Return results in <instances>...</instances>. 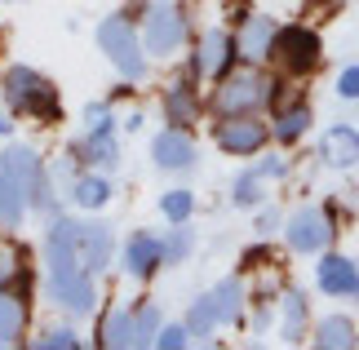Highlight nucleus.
<instances>
[{
	"mask_svg": "<svg viewBox=\"0 0 359 350\" xmlns=\"http://www.w3.org/2000/svg\"><path fill=\"white\" fill-rule=\"evenodd\" d=\"M45 288L49 302L72 319L93 315V306H98L93 275L80 266V222L67 213H53L45 227Z\"/></svg>",
	"mask_w": 359,
	"mask_h": 350,
	"instance_id": "1",
	"label": "nucleus"
},
{
	"mask_svg": "<svg viewBox=\"0 0 359 350\" xmlns=\"http://www.w3.org/2000/svg\"><path fill=\"white\" fill-rule=\"evenodd\" d=\"M0 93H5V107L13 116H27V120H40V124H58L62 120V93L49 76H40L36 67L27 62H13L5 67L0 76Z\"/></svg>",
	"mask_w": 359,
	"mask_h": 350,
	"instance_id": "2",
	"label": "nucleus"
},
{
	"mask_svg": "<svg viewBox=\"0 0 359 350\" xmlns=\"http://www.w3.org/2000/svg\"><path fill=\"white\" fill-rule=\"evenodd\" d=\"M0 164H5L9 182L18 187V195L27 200V213H40V217L58 213V187H53V177H49V169H45V160H40L36 147L9 142V151L0 156Z\"/></svg>",
	"mask_w": 359,
	"mask_h": 350,
	"instance_id": "3",
	"label": "nucleus"
},
{
	"mask_svg": "<svg viewBox=\"0 0 359 350\" xmlns=\"http://www.w3.org/2000/svg\"><path fill=\"white\" fill-rule=\"evenodd\" d=\"M98 49L107 53V62L120 72V80H129V85L147 80L151 53L142 49V32L133 27L129 13H111V18L98 22Z\"/></svg>",
	"mask_w": 359,
	"mask_h": 350,
	"instance_id": "4",
	"label": "nucleus"
},
{
	"mask_svg": "<svg viewBox=\"0 0 359 350\" xmlns=\"http://www.w3.org/2000/svg\"><path fill=\"white\" fill-rule=\"evenodd\" d=\"M271 62L280 67L288 80H306L315 67L324 62V40L315 27L306 22H293V27H280L271 40Z\"/></svg>",
	"mask_w": 359,
	"mask_h": 350,
	"instance_id": "5",
	"label": "nucleus"
},
{
	"mask_svg": "<svg viewBox=\"0 0 359 350\" xmlns=\"http://www.w3.org/2000/svg\"><path fill=\"white\" fill-rule=\"evenodd\" d=\"M213 97L209 107L217 111V116H248V111H262L271 97V80L257 72V67H231V72L222 80H213Z\"/></svg>",
	"mask_w": 359,
	"mask_h": 350,
	"instance_id": "6",
	"label": "nucleus"
},
{
	"mask_svg": "<svg viewBox=\"0 0 359 350\" xmlns=\"http://www.w3.org/2000/svg\"><path fill=\"white\" fill-rule=\"evenodd\" d=\"M137 32H142V49L151 58H173V53L187 45V32H191L187 5H177V0H156V5H147Z\"/></svg>",
	"mask_w": 359,
	"mask_h": 350,
	"instance_id": "7",
	"label": "nucleus"
},
{
	"mask_svg": "<svg viewBox=\"0 0 359 350\" xmlns=\"http://www.w3.org/2000/svg\"><path fill=\"white\" fill-rule=\"evenodd\" d=\"M213 142H217V151H226L236 160L262 156V147L271 142V120H262L257 111H248V116H217Z\"/></svg>",
	"mask_w": 359,
	"mask_h": 350,
	"instance_id": "8",
	"label": "nucleus"
},
{
	"mask_svg": "<svg viewBox=\"0 0 359 350\" xmlns=\"http://www.w3.org/2000/svg\"><path fill=\"white\" fill-rule=\"evenodd\" d=\"M236 62H240L236 32H226V27H209V32L196 40V53H191V67H187V72L196 76V80H222Z\"/></svg>",
	"mask_w": 359,
	"mask_h": 350,
	"instance_id": "9",
	"label": "nucleus"
},
{
	"mask_svg": "<svg viewBox=\"0 0 359 350\" xmlns=\"http://www.w3.org/2000/svg\"><path fill=\"white\" fill-rule=\"evenodd\" d=\"M284 240H288V248H293V253H302V257L324 253V248L333 244V217H328L324 208L306 204V208H297V213H288Z\"/></svg>",
	"mask_w": 359,
	"mask_h": 350,
	"instance_id": "10",
	"label": "nucleus"
},
{
	"mask_svg": "<svg viewBox=\"0 0 359 350\" xmlns=\"http://www.w3.org/2000/svg\"><path fill=\"white\" fill-rule=\"evenodd\" d=\"M151 160H156V169L164 173H191L196 169V160H200V151H196V137H191L187 129H160L156 137H151Z\"/></svg>",
	"mask_w": 359,
	"mask_h": 350,
	"instance_id": "11",
	"label": "nucleus"
},
{
	"mask_svg": "<svg viewBox=\"0 0 359 350\" xmlns=\"http://www.w3.org/2000/svg\"><path fill=\"white\" fill-rule=\"evenodd\" d=\"M72 156L85 164V169L116 173L120 169V137H116V129H85L72 142Z\"/></svg>",
	"mask_w": 359,
	"mask_h": 350,
	"instance_id": "12",
	"label": "nucleus"
},
{
	"mask_svg": "<svg viewBox=\"0 0 359 350\" xmlns=\"http://www.w3.org/2000/svg\"><path fill=\"white\" fill-rule=\"evenodd\" d=\"M275 32H280V22H275L271 13H248V18H240V32H236L240 62H248V67H262V62H266Z\"/></svg>",
	"mask_w": 359,
	"mask_h": 350,
	"instance_id": "13",
	"label": "nucleus"
},
{
	"mask_svg": "<svg viewBox=\"0 0 359 350\" xmlns=\"http://www.w3.org/2000/svg\"><path fill=\"white\" fill-rule=\"evenodd\" d=\"M120 266H124V275H129V279H151V275L164 266V244H160V235L133 231L129 240H124V248H120Z\"/></svg>",
	"mask_w": 359,
	"mask_h": 350,
	"instance_id": "14",
	"label": "nucleus"
},
{
	"mask_svg": "<svg viewBox=\"0 0 359 350\" xmlns=\"http://www.w3.org/2000/svg\"><path fill=\"white\" fill-rule=\"evenodd\" d=\"M160 111H164V124H173V129H191V124L200 120V111H204L196 76L187 72L182 80H173V85L164 89V97H160Z\"/></svg>",
	"mask_w": 359,
	"mask_h": 350,
	"instance_id": "15",
	"label": "nucleus"
},
{
	"mask_svg": "<svg viewBox=\"0 0 359 350\" xmlns=\"http://www.w3.org/2000/svg\"><path fill=\"white\" fill-rule=\"evenodd\" d=\"M315 288L324 297H359V266L341 253H324L320 266H315Z\"/></svg>",
	"mask_w": 359,
	"mask_h": 350,
	"instance_id": "16",
	"label": "nucleus"
},
{
	"mask_svg": "<svg viewBox=\"0 0 359 350\" xmlns=\"http://www.w3.org/2000/svg\"><path fill=\"white\" fill-rule=\"evenodd\" d=\"M116 257V231L111 222H80V266L98 279Z\"/></svg>",
	"mask_w": 359,
	"mask_h": 350,
	"instance_id": "17",
	"label": "nucleus"
},
{
	"mask_svg": "<svg viewBox=\"0 0 359 350\" xmlns=\"http://www.w3.org/2000/svg\"><path fill=\"white\" fill-rule=\"evenodd\" d=\"M0 288L32 297V253L13 235H0Z\"/></svg>",
	"mask_w": 359,
	"mask_h": 350,
	"instance_id": "18",
	"label": "nucleus"
},
{
	"mask_svg": "<svg viewBox=\"0 0 359 350\" xmlns=\"http://www.w3.org/2000/svg\"><path fill=\"white\" fill-rule=\"evenodd\" d=\"M320 160L328 169H355L359 164V129L355 124H333V129H324Z\"/></svg>",
	"mask_w": 359,
	"mask_h": 350,
	"instance_id": "19",
	"label": "nucleus"
},
{
	"mask_svg": "<svg viewBox=\"0 0 359 350\" xmlns=\"http://www.w3.org/2000/svg\"><path fill=\"white\" fill-rule=\"evenodd\" d=\"M67 200L76 208H85V213H102V208L111 204V177L98 173V169H80L72 191H67Z\"/></svg>",
	"mask_w": 359,
	"mask_h": 350,
	"instance_id": "20",
	"label": "nucleus"
},
{
	"mask_svg": "<svg viewBox=\"0 0 359 350\" xmlns=\"http://www.w3.org/2000/svg\"><path fill=\"white\" fill-rule=\"evenodd\" d=\"M311 120H315V116H311V107H306V102H288V107L275 111V120H271V137H275L280 147H297L302 137L311 133Z\"/></svg>",
	"mask_w": 359,
	"mask_h": 350,
	"instance_id": "21",
	"label": "nucleus"
},
{
	"mask_svg": "<svg viewBox=\"0 0 359 350\" xmlns=\"http://www.w3.org/2000/svg\"><path fill=\"white\" fill-rule=\"evenodd\" d=\"M306 319H311V302H306V292L302 288H288L284 297H280V337L293 346L306 337Z\"/></svg>",
	"mask_w": 359,
	"mask_h": 350,
	"instance_id": "22",
	"label": "nucleus"
},
{
	"mask_svg": "<svg viewBox=\"0 0 359 350\" xmlns=\"http://www.w3.org/2000/svg\"><path fill=\"white\" fill-rule=\"evenodd\" d=\"M209 297H213V306H217V319H222V328H226V324H240L244 302H248V292H244V279H240V275L217 279V284L209 288Z\"/></svg>",
	"mask_w": 359,
	"mask_h": 350,
	"instance_id": "23",
	"label": "nucleus"
},
{
	"mask_svg": "<svg viewBox=\"0 0 359 350\" xmlns=\"http://www.w3.org/2000/svg\"><path fill=\"white\" fill-rule=\"evenodd\" d=\"M98 346L107 350H133V306H111L98 324Z\"/></svg>",
	"mask_w": 359,
	"mask_h": 350,
	"instance_id": "24",
	"label": "nucleus"
},
{
	"mask_svg": "<svg viewBox=\"0 0 359 350\" xmlns=\"http://www.w3.org/2000/svg\"><path fill=\"white\" fill-rule=\"evenodd\" d=\"M27 332V297L0 288V346H18Z\"/></svg>",
	"mask_w": 359,
	"mask_h": 350,
	"instance_id": "25",
	"label": "nucleus"
},
{
	"mask_svg": "<svg viewBox=\"0 0 359 350\" xmlns=\"http://www.w3.org/2000/svg\"><path fill=\"white\" fill-rule=\"evenodd\" d=\"M311 342L320 346V350H351V346H359V328L351 324L346 315H328V319L315 324Z\"/></svg>",
	"mask_w": 359,
	"mask_h": 350,
	"instance_id": "26",
	"label": "nucleus"
},
{
	"mask_svg": "<svg viewBox=\"0 0 359 350\" xmlns=\"http://www.w3.org/2000/svg\"><path fill=\"white\" fill-rule=\"evenodd\" d=\"M27 217V200L18 195V187L9 182L5 164H0V231H18Z\"/></svg>",
	"mask_w": 359,
	"mask_h": 350,
	"instance_id": "27",
	"label": "nucleus"
},
{
	"mask_svg": "<svg viewBox=\"0 0 359 350\" xmlns=\"http://www.w3.org/2000/svg\"><path fill=\"white\" fill-rule=\"evenodd\" d=\"M231 204L236 208H262L266 204V177H262L257 169L240 173L236 182H231Z\"/></svg>",
	"mask_w": 359,
	"mask_h": 350,
	"instance_id": "28",
	"label": "nucleus"
},
{
	"mask_svg": "<svg viewBox=\"0 0 359 350\" xmlns=\"http://www.w3.org/2000/svg\"><path fill=\"white\" fill-rule=\"evenodd\" d=\"M222 328V319H217V306L209 292H200L196 302H191V311H187V332L191 337H213V332Z\"/></svg>",
	"mask_w": 359,
	"mask_h": 350,
	"instance_id": "29",
	"label": "nucleus"
},
{
	"mask_svg": "<svg viewBox=\"0 0 359 350\" xmlns=\"http://www.w3.org/2000/svg\"><path fill=\"white\" fill-rule=\"evenodd\" d=\"M160 244H164V266H182L196 253V231H191V222H173V231L160 235Z\"/></svg>",
	"mask_w": 359,
	"mask_h": 350,
	"instance_id": "30",
	"label": "nucleus"
},
{
	"mask_svg": "<svg viewBox=\"0 0 359 350\" xmlns=\"http://www.w3.org/2000/svg\"><path fill=\"white\" fill-rule=\"evenodd\" d=\"M160 324H164L160 306H156V302H137V306H133V346H156Z\"/></svg>",
	"mask_w": 359,
	"mask_h": 350,
	"instance_id": "31",
	"label": "nucleus"
},
{
	"mask_svg": "<svg viewBox=\"0 0 359 350\" xmlns=\"http://www.w3.org/2000/svg\"><path fill=\"white\" fill-rule=\"evenodd\" d=\"M160 213L169 217V227H173V222H191V213H196V195H191L187 187L164 191L160 195Z\"/></svg>",
	"mask_w": 359,
	"mask_h": 350,
	"instance_id": "32",
	"label": "nucleus"
},
{
	"mask_svg": "<svg viewBox=\"0 0 359 350\" xmlns=\"http://www.w3.org/2000/svg\"><path fill=\"white\" fill-rule=\"evenodd\" d=\"M36 350H80V337L72 328H45L40 337H32Z\"/></svg>",
	"mask_w": 359,
	"mask_h": 350,
	"instance_id": "33",
	"label": "nucleus"
},
{
	"mask_svg": "<svg viewBox=\"0 0 359 350\" xmlns=\"http://www.w3.org/2000/svg\"><path fill=\"white\" fill-rule=\"evenodd\" d=\"M156 346H160V350H182V346H191V332H187V324H160V332H156Z\"/></svg>",
	"mask_w": 359,
	"mask_h": 350,
	"instance_id": "34",
	"label": "nucleus"
},
{
	"mask_svg": "<svg viewBox=\"0 0 359 350\" xmlns=\"http://www.w3.org/2000/svg\"><path fill=\"white\" fill-rule=\"evenodd\" d=\"M85 129H116L111 102H89V107H85Z\"/></svg>",
	"mask_w": 359,
	"mask_h": 350,
	"instance_id": "35",
	"label": "nucleus"
},
{
	"mask_svg": "<svg viewBox=\"0 0 359 350\" xmlns=\"http://www.w3.org/2000/svg\"><path fill=\"white\" fill-rule=\"evenodd\" d=\"M337 97L359 102V67H341V76H337Z\"/></svg>",
	"mask_w": 359,
	"mask_h": 350,
	"instance_id": "36",
	"label": "nucleus"
},
{
	"mask_svg": "<svg viewBox=\"0 0 359 350\" xmlns=\"http://www.w3.org/2000/svg\"><path fill=\"white\" fill-rule=\"evenodd\" d=\"M271 324H275V306H271L266 297H257V302H253V332H266Z\"/></svg>",
	"mask_w": 359,
	"mask_h": 350,
	"instance_id": "37",
	"label": "nucleus"
},
{
	"mask_svg": "<svg viewBox=\"0 0 359 350\" xmlns=\"http://www.w3.org/2000/svg\"><path fill=\"white\" fill-rule=\"evenodd\" d=\"M253 169L271 182V177H284V173H288V160H284V156H262V164H253Z\"/></svg>",
	"mask_w": 359,
	"mask_h": 350,
	"instance_id": "38",
	"label": "nucleus"
},
{
	"mask_svg": "<svg viewBox=\"0 0 359 350\" xmlns=\"http://www.w3.org/2000/svg\"><path fill=\"white\" fill-rule=\"evenodd\" d=\"M275 227H280V213L262 204V208H257V235H275Z\"/></svg>",
	"mask_w": 359,
	"mask_h": 350,
	"instance_id": "39",
	"label": "nucleus"
},
{
	"mask_svg": "<svg viewBox=\"0 0 359 350\" xmlns=\"http://www.w3.org/2000/svg\"><path fill=\"white\" fill-rule=\"evenodd\" d=\"M0 137H13V111L0 107Z\"/></svg>",
	"mask_w": 359,
	"mask_h": 350,
	"instance_id": "40",
	"label": "nucleus"
},
{
	"mask_svg": "<svg viewBox=\"0 0 359 350\" xmlns=\"http://www.w3.org/2000/svg\"><path fill=\"white\" fill-rule=\"evenodd\" d=\"M142 129V111H129V116H124V133H137Z\"/></svg>",
	"mask_w": 359,
	"mask_h": 350,
	"instance_id": "41",
	"label": "nucleus"
},
{
	"mask_svg": "<svg viewBox=\"0 0 359 350\" xmlns=\"http://www.w3.org/2000/svg\"><path fill=\"white\" fill-rule=\"evenodd\" d=\"M5 5H13V0H5Z\"/></svg>",
	"mask_w": 359,
	"mask_h": 350,
	"instance_id": "42",
	"label": "nucleus"
}]
</instances>
